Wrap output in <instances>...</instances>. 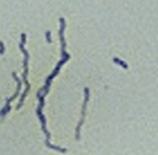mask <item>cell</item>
I'll return each instance as SVG.
<instances>
[{
	"instance_id": "7a4b0ae2",
	"label": "cell",
	"mask_w": 158,
	"mask_h": 155,
	"mask_svg": "<svg viewBox=\"0 0 158 155\" xmlns=\"http://www.w3.org/2000/svg\"><path fill=\"white\" fill-rule=\"evenodd\" d=\"M25 39H27V33H21V43H19V49H21L22 54H24V74H22V83L25 84V89H24V93L21 96V100L18 101V105L17 108H21L22 104L25 101V97L27 94L29 93V89H31V84L28 82V61H29V53L25 49Z\"/></svg>"
},
{
	"instance_id": "3957f363",
	"label": "cell",
	"mask_w": 158,
	"mask_h": 155,
	"mask_svg": "<svg viewBox=\"0 0 158 155\" xmlns=\"http://www.w3.org/2000/svg\"><path fill=\"white\" fill-rule=\"evenodd\" d=\"M11 75H13L14 80L17 82V89H15V93H14V94L11 96V97L8 98V100H6V105L3 107V109H2V111H0V118H2V116H4V115L7 114L8 111H10V104H11V101H13V100H15V97L19 94V92H21V89H22V80H21V79H19L18 76H17V75H15V72H13V74H11Z\"/></svg>"
},
{
	"instance_id": "277c9868",
	"label": "cell",
	"mask_w": 158,
	"mask_h": 155,
	"mask_svg": "<svg viewBox=\"0 0 158 155\" xmlns=\"http://www.w3.org/2000/svg\"><path fill=\"white\" fill-rule=\"evenodd\" d=\"M83 93H85V100H83V105H82L81 120L78 122L77 132H75V137H77V140H79V137H81V128H82V125H83V120H85V114H86V105H87V101H89V93H90L89 87H85Z\"/></svg>"
},
{
	"instance_id": "8992f818",
	"label": "cell",
	"mask_w": 158,
	"mask_h": 155,
	"mask_svg": "<svg viewBox=\"0 0 158 155\" xmlns=\"http://www.w3.org/2000/svg\"><path fill=\"white\" fill-rule=\"evenodd\" d=\"M0 54H4V44H3V42H0Z\"/></svg>"
},
{
	"instance_id": "5b68a950",
	"label": "cell",
	"mask_w": 158,
	"mask_h": 155,
	"mask_svg": "<svg viewBox=\"0 0 158 155\" xmlns=\"http://www.w3.org/2000/svg\"><path fill=\"white\" fill-rule=\"evenodd\" d=\"M114 63H117V64H119V65H122V68H125V69L128 68V64H126L123 60H121V58H118V57H115V58H114Z\"/></svg>"
},
{
	"instance_id": "52a82bcc",
	"label": "cell",
	"mask_w": 158,
	"mask_h": 155,
	"mask_svg": "<svg viewBox=\"0 0 158 155\" xmlns=\"http://www.w3.org/2000/svg\"><path fill=\"white\" fill-rule=\"evenodd\" d=\"M46 39H47V42H50V40H52V36H50V32H49V31H47V32H46Z\"/></svg>"
},
{
	"instance_id": "6da1fadb",
	"label": "cell",
	"mask_w": 158,
	"mask_h": 155,
	"mask_svg": "<svg viewBox=\"0 0 158 155\" xmlns=\"http://www.w3.org/2000/svg\"><path fill=\"white\" fill-rule=\"evenodd\" d=\"M64 29H65V19L61 17V18H60V31H58V36H60V42H61V54H63V58L58 61V64L56 65L54 71H53L52 74L47 76L46 82H44V86L38 92L39 105H38V109H36L38 118H39V120H40V123H42V130H43L44 136H46V141H44V144H46L49 148H52V150L60 151V153H67V148L58 147V145H54V144H52V143H50V133H49V130H47V128H46V118H44V115H43V105H44V96L49 93V87H50L52 80L54 79L56 75L60 72L61 67H63L64 64L69 60V57H71V55L67 53V43H65V38H64Z\"/></svg>"
}]
</instances>
